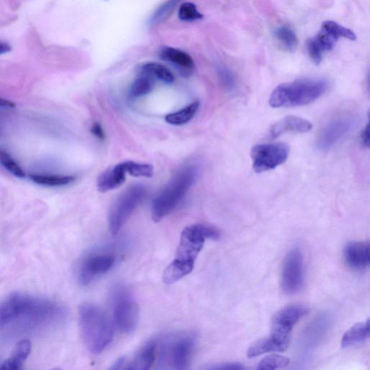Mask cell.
Here are the masks:
<instances>
[{
    "mask_svg": "<svg viewBox=\"0 0 370 370\" xmlns=\"http://www.w3.org/2000/svg\"><path fill=\"white\" fill-rule=\"evenodd\" d=\"M220 238V232L210 226L195 225L184 228L181 234L176 257L164 272V282L172 285L190 274L194 269L196 259L203 249L205 240H217Z\"/></svg>",
    "mask_w": 370,
    "mask_h": 370,
    "instance_id": "obj_1",
    "label": "cell"
},
{
    "mask_svg": "<svg viewBox=\"0 0 370 370\" xmlns=\"http://www.w3.org/2000/svg\"><path fill=\"white\" fill-rule=\"evenodd\" d=\"M54 302L23 293H15L0 302V330L17 320L29 325L50 321L55 314Z\"/></svg>",
    "mask_w": 370,
    "mask_h": 370,
    "instance_id": "obj_2",
    "label": "cell"
},
{
    "mask_svg": "<svg viewBox=\"0 0 370 370\" xmlns=\"http://www.w3.org/2000/svg\"><path fill=\"white\" fill-rule=\"evenodd\" d=\"M79 323L85 346L92 354L102 353L112 342V321L100 306L83 303L79 308Z\"/></svg>",
    "mask_w": 370,
    "mask_h": 370,
    "instance_id": "obj_3",
    "label": "cell"
},
{
    "mask_svg": "<svg viewBox=\"0 0 370 370\" xmlns=\"http://www.w3.org/2000/svg\"><path fill=\"white\" fill-rule=\"evenodd\" d=\"M329 88L326 79H303L278 86L269 104L273 108L296 107L310 105L321 98Z\"/></svg>",
    "mask_w": 370,
    "mask_h": 370,
    "instance_id": "obj_4",
    "label": "cell"
},
{
    "mask_svg": "<svg viewBox=\"0 0 370 370\" xmlns=\"http://www.w3.org/2000/svg\"><path fill=\"white\" fill-rule=\"evenodd\" d=\"M196 169L187 167L180 170L153 200L151 207L153 221L159 222L180 203L193 184Z\"/></svg>",
    "mask_w": 370,
    "mask_h": 370,
    "instance_id": "obj_5",
    "label": "cell"
},
{
    "mask_svg": "<svg viewBox=\"0 0 370 370\" xmlns=\"http://www.w3.org/2000/svg\"><path fill=\"white\" fill-rule=\"evenodd\" d=\"M195 347L191 335H179L166 339L160 350V364L174 370L187 369Z\"/></svg>",
    "mask_w": 370,
    "mask_h": 370,
    "instance_id": "obj_6",
    "label": "cell"
},
{
    "mask_svg": "<svg viewBox=\"0 0 370 370\" xmlns=\"http://www.w3.org/2000/svg\"><path fill=\"white\" fill-rule=\"evenodd\" d=\"M146 190L143 185H134L123 193L114 204L109 217V227L113 235L117 234L131 215L143 201Z\"/></svg>",
    "mask_w": 370,
    "mask_h": 370,
    "instance_id": "obj_7",
    "label": "cell"
},
{
    "mask_svg": "<svg viewBox=\"0 0 370 370\" xmlns=\"http://www.w3.org/2000/svg\"><path fill=\"white\" fill-rule=\"evenodd\" d=\"M289 155V147L285 143L255 145L251 150L253 169L258 173L274 169L285 164Z\"/></svg>",
    "mask_w": 370,
    "mask_h": 370,
    "instance_id": "obj_8",
    "label": "cell"
},
{
    "mask_svg": "<svg viewBox=\"0 0 370 370\" xmlns=\"http://www.w3.org/2000/svg\"><path fill=\"white\" fill-rule=\"evenodd\" d=\"M140 311L137 303L128 294H117L114 306V319L117 327L123 333L134 331L139 322Z\"/></svg>",
    "mask_w": 370,
    "mask_h": 370,
    "instance_id": "obj_9",
    "label": "cell"
},
{
    "mask_svg": "<svg viewBox=\"0 0 370 370\" xmlns=\"http://www.w3.org/2000/svg\"><path fill=\"white\" fill-rule=\"evenodd\" d=\"M303 256L297 249L292 250L287 256L282 273V286L289 294L299 292L304 284Z\"/></svg>",
    "mask_w": 370,
    "mask_h": 370,
    "instance_id": "obj_10",
    "label": "cell"
},
{
    "mask_svg": "<svg viewBox=\"0 0 370 370\" xmlns=\"http://www.w3.org/2000/svg\"><path fill=\"white\" fill-rule=\"evenodd\" d=\"M356 125L353 116L344 115L332 119L321 131L316 145L322 150H329L345 138Z\"/></svg>",
    "mask_w": 370,
    "mask_h": 370,
    "instance_id": "obj_11",
    "label": "cell"
},
{
    "mask_svg": "<svg viewBox=\"0 0 370 370\" xmlns=\"http://www.w3.org/2000/svg\"><path fill=\"white\" fill-rule=\"evenodd\" d=\"M307 310L301 305H291L278 312L272 321L271 334L290 338L294 326L306 315Z\"/></svg>",
    "mask_w": 370,
    "mask_h": 370,
    "instance_id": "obj_12",
    "label": "cell"
},
{
    "mask_svg": "<svg viewBox=\"0 0 370 370\" xmlns=\"http://www.w3.org/2000/svg\"><path fill=\"white\" fill-rule=\"evenodd\" d=\"M114 256L108 254H98L85 258L79 270V281L87 285L97 276L108 272L114 265Z\"/></svg>",
    "mask_w": 370,
    "mask_h": 370,
    "instance_id": "obj_13",
    "label": "cell"
},
{
    "mask_svg": "<svg viewBox=\"0 0 370 370\" xmlns=\"http://www.w3.org/2000/svg\"><path fill=\"white\" fill-rule=\"evenodd\" d=\"M345 258L347 264L354 270H362L367 268L370 263L369 243L349 242L345 249Z\"/></svg>",
    "mask_w": 370,
    "mask_h": 370,
    "instance_id": "obj_14",
    "label": "cell"
},
{
    "mask_svg": "<svg viewBox=\"0 0 370 370\" xmlns=\"http://www.w3.org/2000/svg\"><path fill=\"white\" fill-rule=\"evenodd\" d=\"M338 40L333 35L321 28L318 35L307 42L308 53L316 65L321 63L323 54L331 51Z\"/></svg>",
    "mask_w": 370,
    "mask_h": 370,
    "instance_id": "obj_15",
    "label": "cell"
},
{
    "mask_svg": "<svg viewBox=\"0 0 370 370\" xmlns=\"http://www.w3.org/2000/svg\"><path fill=\"white\" fill-rule=\"evenodd\" d=\"M313 129L312 123L296 116H289L274 124L270 131L273 138L288 133H306Z\"/></svg>",
    "mask_w": 370,
    "mask_h": 370,
    "instance_id": "obj_16",
    "label": "cell"
},
{
    "mask_svg": "<svg viewBox=\"0 0 370 370\" xmlns=\"http://www.w3.org/2000/svg\"><path fill=\"white\" fill-rule=\"evenodd\" d=\"M290 339H285L273 335L255 343L249 350V358H253L269 352H283L290 347Z\"/></svg>",
    "mask_w": 370,
    "mask_h": 370,
    "instance_id": "obj_17",
    "label": "cell"
},
{
    "mask_svg": "<svg viewBox=\"0 0 370 370\" xmlns=\"http://www.w3.org/2000/svg\"><path fill=\"white\" fill-rule=\"evenodd\" d=\"M126 170L123 162L102 173L97 180V188L101 193L114 190L126 181Z\"/></svg>",
    "mask_w": 370,
    "mask_h": 370,
    "instance_id": "obj_18",
    "label": "cell"
},
{
    "mask_svg": "<svg viewBox=\"0 0 370 370\" xmlns=\"http://www.w3.org/2000/svg\"><path fill=\"white\" fill-rule=\"evenodd\" d=\"M157 343L156 341H150L146 343L130 363H128L126 369L148 370L155 362L157 357Z\"/></svg>",
    "mask_w": 370,
    "mask_h": 370,
    "instance_id": "obj_19",
    "label": "cell"
},
{
    "mask_svg": "<svg viewBox=\"0 0 370 370\" xmlns=\"http://www.w3.org/2000/svg\"><path fill=\"white\" fill-rule=\"evenodd\" d=\"M162 59L169 61L177 68L186 71H191L194 68L192 57L181 50L172 47H165L160 52Z\"/></svg>",
    "mask_w": 370,
    "mask_h": 370,
    "instance_id": "obj_20",
    "label": "cell"
},
{
    "mask_svg": "<svg viewBox=\"0 0 370 370\" xmlns=\"http://www.w3.org/2000/svg\"><path fill=\"white\" fill-rule=\"evenodd\" d=\"M32 344L30 341L22 340L19 342L13 350L11 357L0 366V369H20L32 352Z\"/></svg>",
    "mask_w": 370,
    "mask_h": 370,
    "instance_id": "obj_21",
    "label": "cell"
},
{
    "mask_svg": "<svg viewBox=\"0 0 370 370\" xmlns=\"http://www.w3.org/2000/svg\"><path fill=\"white\" fill-rule=\"evenodd\" d=\"M369 337V323H360L352 326L346 332L343 338L342 346L343 348H348L357 345L366 340Z\"/></svg>",
    "mask_w": 370,
    "mask_h": 370,
    "instance_id": "obj_22",
    "label": "cell"
},
{
    "mask_svg": "<svg viewBox=\"0 0 370 370\" xmlns=\"http://www.w3.org/2000/svg\"><path fill=\"white\" fill-rule=\"evenodd\" d=\"M200 102L196 101L184 108L167 114L165 120L169 125L182 126L187 124L197 114L200 108Z\"/></svg>",
    "mask_w": 370,
    "mask_h": 370,
    "instance_id": "obj_23",
    "label": "cell"
},
{
    "mask_svg": "<svg viewBox=\"0 0 370 370\" xmlns=\"http://www.w3.org/2000/svg\"><path fill=\"white\" fill-rule=\"evenodd\" d=\"M154 80L150 76L141 72L131 87L130 96L136 99L149 94L153 89Z\"/></svg>",
    "mask_w": 370,
    "mask_h": 370,
    "instance_id": "obj_24",
    "label": "cell"
},
{
    "mask_svg": "<svg viewBox=\"0 0 370 370\" xmlns=\"http://www.w3.org/2000/svg\"><path fill=\"white\" fill-rule=\"evenodd\" d=\"M29 178L36 184L50 187L65 186L75 180L73 176L30 174Z\"/></svg>",
    "mask_w": 370,
    "mask_h": 370,
    "instance_id": "obj_25",
    "label": "cell"
},
{
    "mask_svg": "<svg viewBox=\"0 0 370 370\" xmlns=\"http://www.w3.org/2000/svg\"><path fill=\"white\" fill-rule=\"evenodd\" d=\"M141 72L166 83H172L174 81L172 73L167 67L160 64L148 63L142 67Z\"/></svg>",
    "mask_w": 370,
    "mask_h": 370,
    "instance_id": "obj_26",
    "label": "cell"
},
{
    "mask_svg": "<svg viewBox=\"0 0 370 370\" xmlns=\"http://www.w3.org/2000/svg\"><path fill=\"white\" fill-rule=\"evenodd\" d=\"M274 35L277 40L280 41L288 50L293 51L297 47L298 40L291 28L286 26L278 28Z\"/></svg>",
    "mask_w": 370,
    "mask_h": 370,
    "instance_id": "obj_27",
    "label": "cell"
},
{
    "mask_svg": "<svg viewBox=\"0 0 370 370\" xmlns=\"http://www.w3.org/2000/svg\"><path fill=\"white\" fill-rule=\"evenodd\" d=\"M322 28L328 30V32L333 35L338 40L345 38L351 41H354L357 39L356 35L352 30L334 21H325L322 25Z\"/></svg>",
    "mask_w": 370,
    "mask_h": 370,
    "instance_id": "obj_28",
    "label": "cell"
},
{
    "mask_svg": "<svg viewBox=\"0 0 370 370\" xmlns=\"http://www.w3.org/2000/svg\"><path fill=\"white\" fill-rule=\"evenodd\" d=\"M290 363L288 357L272 354L264 358L258 364V369L273 370L287 366Z\"/></svg>",
    "mask_w": 370,
    "mask_h": 370,
    "instance_id": "obj_29",
    "label": "cell"
},
{
    "mask_svg": "<svg viewBox=\"0 0 370 370\" xmlns=\"http://www.w3.org/2000/svg\"><path fill=\"white\" fill-rule=\"evenodd\" d=\"M181 0H167L157 11L153 13L150 19V24L155 25L164 21L174 10Z\"/></svg>",
    "mask_w": 370,
    "mask_h": 370,
    "instance_id": "obj_30",
    "label": "cell"
},
{
    "mask_svg": "<svg viewBox=\"0 0 370 370\" xmlns=\"http://www.w3.org/2000/svg\"><path fill=\"white\" fill-rule=\"evenodd\" d=\"M127 174L137 177H151L153 175V168L150 165L138 163L132 161L123 162Z\"/></svg>",
    "mask_w": 370,
    "mask_h": 370,
    "instance_id": "obj_31",
    "label": "cell"
},
{
    "mask_svg": "<svg viewBox=\"0 0 370 370\" xmlns=\"http://www.w3.org/2000/svg\"><path fill=\"white\" fill-rule=\"evenodd\" d=\"M0 165L18 178H25V174L9 154L0 148Z\"/></svg>",
    "mask_w": 370,
    "mask_h": 370,
    "instance_id": "obj_32",
    "label": "cell"
},
{
    "mask_svg": "<svg viewBox=\"0 0 370 370\" xmlns=\"http://www.w3.org/2000/svg\"><path fill=\"white\" fill-rule=\"evenodd\" d=\"M179 18L184 22H193L203 18L198 11L196 5L192 3H184L179 9Z\"/></svg>",
    "mask_w": 370,
    "mask_h": 370,
    "instance_id": "obj_33",
    "label": "cell"
},
{
    "mask_svg": "<svg viewBox=\"0 0 370 370\" xmlns=\"http://www.w3.org/2000/svg\"><path fill=\"white\" fill-rule=\"evenodd\" d=\"M219 76L222 85L229 90L236 88V80L232 72L226 68L219 69Z\"/></svg>",
    "mask_w": 370,
    "mask_h": 370,
    "instance_id": "obj_34",
    "label": "cell"
},
{
    "mask_svg": "<svg viewBox=\"0 0 370 370\" xmlns=\"http://www.w3.org/2000/svg\"><path fill=\"white\" fill-rule=\"evenodd\" d=\"M206 369H244V367L241 364L227 363V364H215Z\"/></svg>",
    "mask_w": 370,
    "mask_h": 370,
    "instance_id": "obj_35",
    "label": "cell"
},
{
    "mask_svg": "<svg viewBox=\"0 0 370 370\" xmlns=\"http://www.w3.org/2000/svg\"><path fill=\"white\" fill-rule=\"evenodd\" d=\"M91 133L101 140L105 138V131L99 123H95L91 128Z\"/></svg>",
    "mask_w": 370,
    "mask_h": 370,
    "instance_id": "obj_36",
    "label": "cell"
},
{
    "mask_svg": "<svg viewBox=\"0 0 370 370\" xmlns=\"http://www.w3.org/2000/svg\"><path fill=\"white\" fill-rule=\"evenodd\" d=\"M362 141L364 146L369 148V124H366V127L363 130L361 136Z\"/></svg>",
    "mask_w": 370,
    "mask_h": 370,
    "instance_id": "obj_37",
    "label": "cell"
},
{
    "mask_svg": "<svg viewBox=\"0 0 370 370\" xmlns=\"http://www.w3.org/2000/svg\"><path fill=\"white\" fill-rule=\"evenodd\" d=\"M0 107L15 108L16 104L9 100L0 98Z\"/></svg>",
    "mask_w": 370,
    "mask_h": 370,
    "instance_id": "obj_38",
    "label": "cell"
},
{
    "mask_svg": "<svg viewBox=\"0 0 370 370\" xmlns=\"http://www.w3.org/2000/svg\"><path fill=\"white\" fill-rule=\"evenodd\" d=\"M11 50V47L8 44L0 42V55L8 53Z\"/></svg>",
    "mask_w": 370,
    "mask_h": 370,
    "instance_id": "obj_39",
    "label": "cell"
}]
</instances>
